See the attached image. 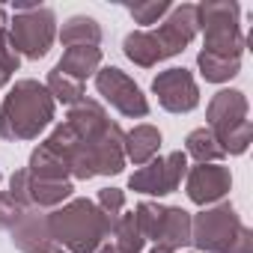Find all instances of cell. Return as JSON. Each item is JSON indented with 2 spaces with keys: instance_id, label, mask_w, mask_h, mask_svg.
I'll return each instance as SVG.
<instances>
[{
  "instance_id": "2",
  "label": "cell",
  "mask_w": 253,
  "mask_h": 253,
  "mask_svg": "<svg viewBox=\"0 0 253 253\" xmlns=\"http://www.w3.org/2000/svg\"><path fill=\"white\" fill-rule=\"evenodd\" d=\"M51 238L69 253H95L113 232V223L92 200H69L48 214Z\"/></svg>"
},
{
  "instance_id": "5",
  "label": "cell",
  "mask_w": 253,
  "mask_h": 253,
  "mask_svg": "<svg viewBox=\"0 0 253 253\" xmlns=\"http://www.w3.org/2000/svg\"><path fill=\"white\" fill-rule=\"evenodd\" d=\"M241 229L244 223L229 203H220L191 217V241L206 253H226Z\"/></svg>"
},
{
  "instance_id": "29",
  "label": "cell",
  "mask_w": 253,
  "mask_h": 253,
  "mask_svg": "<svg viewBox=\"0 0 253 253\" xmlns=\"http://www.w3.org/2000/svg\"><path fill=\"white\" fill-rule=\"evenodd\" d=\"M9 197L21 209H30V173L27 170H15L12 173V179H9Z\"/></svg>"
},
{
  "instance_id": "9",
  "label": "cell",
  "mask_w": 253,
  "mask_h": 253,
  "mask_svg": "<svg viewBox=\"0 0 253 253\" xmlns=\"http://www.w3.org/2000/svg\"><path fill=\"white\" fill-rule=\"evenodd\" d=\"M232 188V176H229V167H220V164H197L188 170V182H185V191L191 197V203L197 206H211V203H220Z\"/></svg>"
},
{
  "instance_id": "15",
  "label": "cell",
  "mask_w": 253,
  "mask_h": 253,
  "mask_svg": "<svg viewBox=\"0 0 253 253\" xmlns=\"http://www.w3.org/2000/svg\"><path fill=\"white\" fill-rule=\"evenodd\" d=\"M66 122L75 128V134H78L81 140H95V137L107 128V125H110L104 107H101L98 101H92V98H81L78 104H72Z\"/></svg>"
},
{
  "instance_id": "20",
  "label": "cell",
  "mask_w": 253,
  "mask_h": 253,
  "mask_svg": "<svg viewBox=\"0 0 253 253\" xmlns=\"http://www.w3.org/2000/svg\"><path fill=\"white\" fill-rule=\"evenodd\" d=\"M30 176L33 179H51V182H63L66 179V173H69V161L60 155V152H54L48 143H39L36 149H33V155H30Z\"/></svg>"
},
{
  "instance_id": "22",
  "label": "cell",
  "mask_w": 253,
  "mask_h": 253,
  "mask_svg": "<svg viewBox=\"0 0 253 253\" xmlns=\"http://www.w3.org/2000/svg\"><path fill=\"white\" fill-rule=\"evenodd\" d=\"M185 155L197 158V164H217L223 158V149L209 128H194L185 140Z\"/></svg>"
},
{
  "instance_id": "24",
  "label": "cell",
  "mask_w": 253,
  "mask_h": 253,
  "mask_svg": "<svg viewBox=\"0 0 253 253\" xmlns=\"http://www.w3.org/2000/svg\"><path fill=\"white\" fill-rule=\"evenodd\" d=\"M197 66H200V72H203L206 81H211V84H223V81H229V78L238 75L241 60H223V57H211V54L200 51Z\"/></svg>"
},
{
  "instance_id": "17",
  "label": "cell",
  "mask_w": 253,
  "mask_h": 253,
  "mask_svg": "<svg viewBox=\"0 0 253 253\" xmlns=\"http://www.w3.org/2000/svg\"><path fill=\"white\" fill-rule=\"evenodd\" d=\"M125 158L134 161V167H143L149 164L158 149H161V131L155 125H134V128L125 134Z\"/></svg>"
},
{
  "instance_id": "18",
  "label": "cell",
  "mask_w": 253,
  "mask_h": 253,
  "mask_svg": "<svg viewBox=\"0 0 253 253\" xmlns=\"http://www.w3.org/2000/svg\"><path fill=\"white\" fill-rule=\"evenodd\" d=\"M54 69L60 75L84 84L89 75H95L101 69V48H66Z\"/></svg>"
},
{
  "instance_id": "23",
  "label": "cell",
  "mask_w": 253,
  "mask_h": 253,
  "mask_svg": "<svg viewBox=\"0 0 253 253\" xmlns=\"http://www.w3.org/2000/svg\"><path fill=\"white\" fill-rule=\"evenodd\" d=\"M116 241V247L119 250H125V253H140L143 250V232H140V226H137V217H134V211H122L119 217H116V223H113V232H110Z\"/></svg>"
},
{
  "instance_id": "8",
  "label": "cell",
  "mask_w": 253,
  "mask_h": 253,
  "mask_svg": "<svg viewBox=\"0 0 253 253\" xmlns=\"http://www.w3.org/2000/svg\"><path fill=\"white\" fill-rule=\"evenodd\" d=\"M152 92L158 95V104L170 113H188L200 104V89H197V81L188 69L158 72L152 81Z\"/></svg>"
},
{
  "instance_id": "25",
  "label": "cell",
  "mask_w": 253,
  "mask_h": 253,
  "mask_svg": "<svg viewBox=\"0 0 253 253\" xmlns=\"http://www.w3.org/2000/svg\"><path fill=\"white\" fill-rule=\"evenodd\" d=\"M45 89L51 92L54 101H63V104H78V101L84 98V84H81V81H72V78H66V75H60L57 69L48 75Z\"/></svg>"
},
{
  "instance_id": "27",
  "label": "cell",
  "mask_w": 253,
  "mask_h": 253,
  "mask_svg": "<svg viewBox=\"0 0 253 253\" xmlns=\"http://www.w3.org/2000/svg\"><path fill=\"white\" fill-rule=\"evenodd\" d=\"M170 9H173V6L167 3V0H152V3H134V6H128L131 18H134L137 24H158Z\"/></svg>"
},
{
  "instance_id": "21",
  "label": "cell",
  "mask_w": 253,
  "mask_h": 253,
  "mask_svg": "<svg viewBox=\"0 0 253 253\" xmlns=\"http://www.w3.org/2000/svg\"><path fill=\"white\" fill-rule=\"evenodd\" d=\"M30 173V170H27ZM72 182H51V179H33L30 176V206L36 209H60L69 197H72Z\"/></svg>"
},
{
  "instance_id": "12",
  "label": "cell",
  "mask_w": 253,
  "mask_h": 253,
  "mask_svg": "<svg viewBox=\"0 0 253 253\" xmlns=\"http://www.w3.org/2000/svg\"><path fill=\"white\" fill-rule=\"evenodd\" d=\"M122 143H125V134L116 122H110L95 140H86L95 176H116L125 167V146Z\"/></svg>"
},
{
  "instance_id": "13",
  "label": "cell",
  "mask_w": 253,
  "mask_h": 253,
  "mask_svg": "<svg viewBox=\"0 0 253 253\" xmlns=\"http://www.w3.org/2000/svg\"><path fill=\"white\" fill-rule=\"evenodd\" d=\"M9 232H12V244H15L21 253H33V250H39L42 244L51 241V226H48V214H45V209H36V206L24 209L21 217H18V223H15Z\"/></svg>"
},
{
  "instance_id": "1",
  "label": "cell",
  "mask_w": 253,
  "mask_h": 253,
  "mask_svg": "<svg viewBox=\"0 0 253 253\" xmlns=\"http://www.w3.org/2000/svg\"><path fill=\"white\" fill-rule=\"evenodd\" d=\"M54 119V98L39 81H18L0 104V137L33 140Z\"/></svg>"
},
{
  "instance_id": "33",
  "label": "cell",
  "mask_w": 253,
  "mask_h": 253,
  "mask_svg": "<svg viewBox=\"0 0 253 253\" xmlns=\"http://www.w3.org/2000/svg\"><path fill=\"white\" fill-rule=\"evenodd\" d=\"M95 253H125V250H119V247H116V244L110 241V244H101V247H98Z\"/></svg>"
},
{
  "instance_id": "11",
  "label": "cell",
  "mask_w": 253,
  "mask_h": 253,
  "mask_svg": "<svg viewBox=\"0 0 253 253\" xmlns=\"http://www.w3.org/2000/svg\"><path fill=\"white\" fill-rule=\"evenodd\" d=\"M206 119H209L206 128H209L217 140H220L226 131L238 128L241 122H247V98H244V92H238V89H220V92L209 101Z\"/></svg>"
},
{
  "instance_id": "6",
  "label": "cell",
  "mask_w": 253,
  "mask_h": 253,
  "mask_svg": "<svg viewBox=\"0 0 253 253\" xmlns=\"http://www.w3.org/2000/svg\"><path fill=\"white\" fill-rule=\"evenodd\" d=\"M95 89L110 107H116L128 119H140L149 113V101H146L143 89L116 66H104L95 72Z\"/></svg>"
},
{
  "instance_id": "26",
  "label": "cell",
  "mask_w": 253,
  "mask_h": 253,
  "mask_svg": "<svg viewBox=\"0 0 253 253\" xmlns=\"http://www.w3.org/2000/svg\"><path fill=\"white\" fill-rule=\"evenodd\" d=\"M164 209L167 206H158V203H140L137 209H134V217H137V226H140V232H143V238H152L155 235V229H158V223H161V214H164Z\"/></svg>"
},
{
  "instance_id": "30",
  "label": "cell",
  "mask_w": 253,
  "mask_h": 253,
  "mask_svg": "<svg viewBox=\"0 0 253 253\" xmlns=\"http://www.w3.org/2000/svg\"><path fill=\"white\" fill-rule=\"evenodd\" d=\"M21 206L9 197V191H0V229H12L21 217Z\"/></svg>"
},
{
  "instance_id": "14",
  "label": "cell",
  "mask_w": 253,
  "mask_h": 253,
  "mask_svg": "<svg viewBox=\"0 0 253 253\" xmlns=\"http://www.w3.org/2000/svg\"><path fill=\"white\" fill-rule=\"evenodd\" d=\"M152 241L158 247H167V250H176V247H185L191 244V214L179 206H167L164 214H161V223L152 235Z\"/></svg>"
},
{
  "instance_id": "19",
  "label": "cell",
  "mask_w": 253,
  "mask_h": 253,
  "mask_svg": "<svg viewBox=\"0 0 253 253\" xmlns=\"http://www.w3.org/2000/svg\"><path fill=\"white\" fill-rule=\"evenodd\" d=\"M60 42L66 48H98L101 42V27L95 18L89 15H72L63 30H60Z\"/></svg>"
},
{
  "instance_id": "3",
  "label": "cell",
  "mask_w": 253,
  "mask_h": 253,
  "mask_svg": "<svg viewBox=\"0 0 253 253\" xmlns=\"http://www.w3.org/2000/svg\"><path fill=\"white\" fill-rule=\"evenodd\" d=\"M54 39H57V18L48 6H33V3L15 6V18L9 24V45L15 48L18 57L27 60L45 57Z\"/></svg>"
},
{
  "instance_id": "32",
  "label": "cell",
  "mask_w": 253,
  "mask_h": 253,
  "mask_svg": "<svg viewBox=\"0 0 253 253\" xmlns=\"http://www.w3.org/2000/svg\"><path fill=\"white\" fill-rule=\"evenodd\" d=\"M33 253H69V250H66V247H60V244H51V241H48V244H42V247H39V250H33Z\"/></svg>"
},
{
  "instance_id": "4",
  "label": "cell",
  "mask_w": 253,
  "mask_h": 253,
  "mask_svg": "<svg viewBox=\"0 0 253 253\" xmlns=\"http://www.w3.org/2000/svg\"><path fill=\"white\" fill-rule=\"evenodd\" d=\"M238 3H200L197 18L200 27L206 30V54L223 57V60H241L244 51V36L238 24Z\"/></svg>"
},
{
  "instance_id": "16",
  "label": "cell",
  "mask_w": 253,
  "mask_h": 253,
  "mask_svg": "<svg viewBox=\"0 0 253 253\" xmlns=\"http://www.w3.org/2000/svg\"><path fill=\"white\" fill-rule=\"evenodd\" d=\"M122 51H125V57H128L134 66H140V69H152L161 60H167V54H164L155 30H134V33H128L125 42H122Z\"/></svg>"
},
{
  "instance_id": "7",
  "label": "cell",
  "mask_w": 253,
  "mask_h": 253,
  "mask_svg": "<svg viewBox=\"0 0 253 253\" xmlns=\"http://www.w3.org/2000/svg\"><path fill=\"white\" fill-rule=\"evenodd\" d=\"M185 176H188V155L185 152H170V155L152 158L149 164L134 170L131 179H128V188L137 191V194L164 197V194H173L182 185Z\"/></svg>"
},
{
  "instance_id": "28",
  "label": "cell",
  "mask_w": 253,
  "mask_h": 253,
  "mask_svg": "<svg viewBox=\"0 0 253 253\" xmlns=\"http://www.w3.org/2000/svg\"><path fill=\"white\" fill-rule=\"evenodd\" d=\"M95 206L107 214V220H110V223H116V217H119V214H122V209H125V194H122L119 188H101V191H98Z\"/></svg>"
},
{
  "instance_id": "31",
  "label": "cell",
  "mask_w": 253,
  "mask_h": 253,
  "mask_svg": "<svg viewBox=\"0 0 253 253\" xmlns=\"http://www.w3.org/2000/svg\"><path fill=\"white\" fill-rule=\"evenodd\" d=\"M226 253H253V238H250V229H247V226L238 232V238L229 244Z\"/></svg>"
},
{
  "instance_id": "10",
  "label": "cell",
  "mask_w": 253,
  "mask_h": 253,
  "mask_svg": "<svg viewBox=\"0 0 253 253\" xmlns=\"http://www.w3.org/2000/svg\"><path fill=\"white\" fill-rule=\"evenodd\" d=\"M200 30V18H197V6L194 3H182V6H173L167 12V21H161V27L155 30L161 48L167 57H176L179 51H185L191 45V39L197 36Z\"/></svg>"
}]
</instances>
